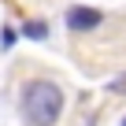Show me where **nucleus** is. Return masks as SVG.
<instances>
[{
    "label": "nucleus",
    "mask_w": 126,
    "mask_h": 126,
    "mask_svg": "<svg viewBox=\"0 0 126 126\" xmlns=\"http://www.w3.org/2000/svg\"><path fill=\"white\" fill-rule=\"evenodd\" d=\"M63 111V93L52 82H30L22 89V115L30 126H52Z\"/></svg>",
    "instance_id": "f257e3e1"
},
{
    "label": "nucleus",
    "mask_w": 126,
    "mask_h": 126,
    "mask_svg": "<svg viewBox=\"0 0 126 126\" xmlns=\"http://www.w3.org/2000/svg\"><path fill=\"white\" fill-rule=\"evenodd\" d=\"M104 22V15L96 11V8H71L67 11V26L71 30H93V26H100Z\"/></svg>",
    "instance_id": "f03ea898"
},
{
    "label": "nucleus",
    "mask_w": 126,
    "mask_h": 126,
    "mask_svg": "<svg viewBox=\"0 0 126 126\" xmlns=\"http://www.w3.org/2000/svg\"><path fill=\"white\" fill-rule=\"evenodd\" d=\"M22 33H26V37H33V41H45V37H48V26H45V22H26V26H22Z\"/></svg>",
    "instance_id": "7ed1b4c3"
},
{
    "label": "nucleus",
    "mask_w": 126,
    "mask_h": 126,
    "mask_svg": "<svg viewBox=\"0 0 126 126\" xmlns=\"http://www.w3.org/2000/svg\"><path fill=\"white\" fill-rule=\"evenodd\" d=\"M111 93H126V74H119V78H111Z\"/></svg>",
    "instance_id": "20e7f679"
},
{
    "label": "nucleus",
    "mask_w": 126,
    "mask_h": 126,
    "mask_svg": "<svg viewBox=\"0 0 126 126\" xmlns=\"http://www.w3.org/2000/svg\"><path fill=\"white\" fill-rule=\"evenodd\" d=\"M122 126H126V122H122Z\"/></svg>",
    "instance_id": "39448f33"
}]
</instances>
